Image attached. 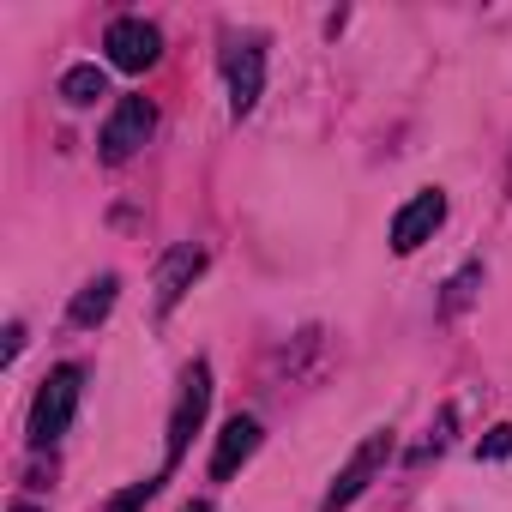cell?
<instances>
[{
    "mask_svg": "<svg viewBox=\"0 0 512 512\" xmlns=\"http://www.w3.org/2000/svg\"><path fill=\"white\" fill-rule=\"evenodd\" d=\"M253 452H260V422H253V416H229L223 434H217V446H211V476L229 482Z\"/></svg>",
    "mask_w": 512,
    "mask_h": 512,
    "instance_id": "ba28073f",
    "label": "cell"
},
{
    "mask_svg": "<svg viewBox=\"0 0 512 512\" xmlns=\"http://www.w3.org/2000/svg\"><path fill=\"white\" fill-rule=\"evenodd\" d=\"M223 73H229V109L247 115L253 103H260V91H266V43L260 37H235L223 49Z\"/></svg>",
    "mask_w": 512,
    "mask_h": 512,
    "instance_id": "5b68a950",
    "label": "cell"
},
{
    "mask_svg": "<svg viewBox=\"0 0 512 512\" xmlns=\"http://www.w3.org/2000/svg\"><path fill=\"white\" fill-rule=\"evenodd\" d=\"M476 452H482V458H512V422H494Z\"/></svg>",
    "mask_w": 512,
    "mask_h": 512,
    "instance_id": "4fadbf2b",
    "label": "cell"
},
{
    "mask_svg": "<svg viewBox=\"0 0 512 512\" xmlns=\"http://www.w3.org/2000/svg\"><path fill=\"white\" fill-rule=\"evenodd\" d=\"M61 97H67L73 109H91L97 97H109V79H103V67H73V73L61 79Z\"/></svg>",
    "mask_w": 512,
    "mask_h": 512,
    "instance_id": "8fae6325",
    "label": "cell"
},
{
    "mask_svg": "<svg viewBox=\"0 0 512 512\" xmlns=\"http://www.w3.org/2000/svg\"><path fill=\"white\" fill-rule=\"evenodd\" d=\"M103 49H109V67L145 73V67H157V55H163V31L145 25V19H115L109 37H103Z\"/></svg>",
    "mask_w": 512,
    "mask_h": 512,
    "instance_id": "8992f818",
    "label": "cell"
},
{
    "mask_svg": "<svg viewBox=\"0 0 512 512\" xmlns=\"http://www.w3.org/2000/svg\"><path fill=\"white\" fill-rule=\"evenodd\" d=\"M115 296H121V278L115 272H103V278H91L79 296H73V308H67V320L79 326V332H91V326H103L109 320V308H115Z\"/></svg>",
    "mask_w": 512,
    "mask_h": 512,
    "instance_id": "30bf717a",
    "label": "cell"
},
{
    "mask_svg": "<svg viewBox=\"0 0 512 512\" xmlns=\"http://www.w3.org/2000/svg\"><path fill=\"white\" fill-rule=\"evenodd\" d=\"M13 512H43V506H31V500H19V506H13Z\"/></svg>",
    "mask_w": 512,
    "mask_h": 512,
    "instance_id": "e0dca14e",
    "label": "cell"
},
{
    "mask_svg": "<svg viewBox=\"0 0 512 512\" xmlns=\"http://www.w3.org/2000/svg\"><path fill=\"white\" fill-rule=\"evenodd\" d=\"M386 458H392V428H374L356 452H350V464L338 470V482L326 488V500H320V512H350L362 494H368V482L386 470Z\"/></svg>",
    "mask_w": 512,
    "mask_h": 512,
    "instance_id": "7a4b0ae2",
    "label": "cell"
},
{
    "mask_svg": "<svg viewBox=\"0 0 512 512\" xmlns=\"http://www.w3.org/2000/svg\"><path fill=\"white\" fill-rule=\"evenodd\" d=\"M476 278H482V266H464V272L452 278V296H446V314H452V308H464V296H470V284H476Z\"/></svg>",
    "mask_w": 512,
    "mask_h": 512,
    "instance_id": "5bb4252c",
    "label": "cell"
},
{
    "mask_svg": "<svg viewBox=\"0 0 512 512\" xmlns=\"http://www.w3.org/2000/svg\"><path fill=\"white\" fill-rule=\"evenodd\" d=\"M440 223H446V193H440V187H422V193L392 217V253H416L422 241H434Z\"/></svg>",
    "mask_w": 512,
    "mask_h": 512,
    "instance_id": "52a82bcc",
    "label": "cell"
},
{
    "mask_svg": "<svg viewBox=\"0 0 512 512\" xmlns=\"http://www.w3.org/2000/svg\"><path fill=\"white\" fill-rule=\"evenodd\" d=\"M79 392H85V368H79V362H61V368L37 386V404H31V440H37V446H55V440L73 428Z\"/></svg>",
    "mask_w": 512,
    "mask_h": 512,
    "instance_id": "6da1fadb",
    "label": "cell"
},
{
    "mask_svg": "<svg viewBox=\"0 0 512 512\" xmlns=\"http://www.w3.org/2000/svg\"><path fill=\"white\" fill-rule=\"evenodd\" d=\"M151 127H157V109H151V97H121L115 103V115L103 121V139H97V151H103V163H127L145 139H151Z\"/></svg>",
    "mask_w": 512,
    "mask_h": 512,
    "instance_id": "277c9868",
    "label": "cell"
},
{
    "mask_svg": "<svg viewBox=\"0 0 512 512\" xmlns=\"http://www.w3.org/2000/svg\"><path fill=\"white\" fill-rule=\"evenodd\" d=\"M157 488H163V476H145V482H133V488H121V494L109 500V512H139V506H145V500H151Z\"/></svg>",
    "mask_w": 512,
    "mask_h": 512,
    "instance_id": "7c38bea8",
    "label": "cell"
},
{
    "mask_svg": "<svg viewBox=\"0 0 512 512\" xmlns=\"http://www.w3.org/2000/svg\"><path fill=\"white\" fill-rule=\"evenodd\" d=\"M205 410H211V368L193 362V368L181 374V398H175V416H169V458H163V476L181 464V452H187V440L199 434Z\"/></svg>",
    "mask_w": 512,
    "mask_h": 512,
    "instance_id": "3957f363",
    "label": "cell"
},
{
    "mask_svg": "<svg viewBox=\"0 0 512 512\" xmlns=\"http://www.w3.org/2000/svg\"><path fill=\"white\" fill-rule=\"evenodd\" d=\"M205 272V253L199 247H175L169 260H163V272H157V314H169L181 296H187V284Z\"/></svg>",
    "mask_w": 512,
    "mask_h": 512,
    "instance_id": "9c48e42d",
    "label": "cell"
},
{
    "mask_svg": "<svg viewBox=\"0 0 512 512\" xmlns=\"http://www.w3.org/2000/svg\"><path fill=\"white\" fill-rule=\"evenodd\" d=\"M181 512H211V506H205V500H193V506H181Z\"/></svg>",
    "mask_w": 512,
    "mask_h": 512,
    "instance_id": "2e32d148",
    "label": "cell"
},
{
    "mask_svg": "<svg viewBox=\"0 0 512 512\" xmlns=\"http://www.w3.org/2000/svg\"><path fill=\"white\" fill-rule=\"evenodd\" d=\"M19 350H25V326H7V362H13Z\"/></svg>",
    "mask_w": 512,
    "mask_h": 512,
    "instance_id": "9a60e30c",
    "label": "cell"
}]
</instances>
